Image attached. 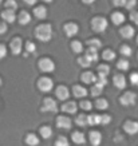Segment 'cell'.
I'll return each mask as SVG.
<instances>
[{
	"instance_id": "cell-51",
	"label": "cell",
	"mask_w": 138,
	"mask_h": 146,
	"mask_svg": "<svg viewBox=\"0 0 138 146\" xmlns=\"http://www.w3.org/2000/svg\"><path fill=\"white\" fill-rule=\"evenodd\" d=\"M43 1H44V3H52L54 0H43Z\"/></svg>"
},
{
	"instance_id": "cell-12",
	"label": "cell",
	"mask_w": 138,
	"mask_h": 146,
	"mask_svg": "<svg viewBox=\"0 0 138 146\" xmlns=\"http://www.w3.org/2000/svg\"><path fill=\"white\" fill-rule=\"evenodd\" d=\"M1 18L4 19V22H7V23H13L15 19H16V15H15V11H13V9L7 8L4 12L1 13Z\"/></svg>"
},
{
	"instance_id": "cell-35",
	"label": "cell",
	"mask_w": 138,
	"mask_h": 146,
	"mask_svg": "<svg viewBox=\"0 0 138 146\" xmlns=\"http://www.w3.org/2000/svg\"><path fill=\"white\" fill-rule=\"evenodd\" d=\"M55 146H70V143H68V139L66 137H59L55 142Z\"/></svg>"
},
{
	"instance_id": "cell-15",
	"label": "cell",
	"mask_w": 138,
	"mask_h": 146,
	"mask_svg": "<svg viewBox=\"0 0 138 146\" xmlns=\"http://www.w3.org/2000/svg\"><path fill=\"white\" fill-rule=\"evenodd\" d=\"M87 59H89L91 63H95L98 62V50H94V48H89L86 51V55H85Z\"/></svg>"
},
{
	"instance_id": "cell-49",
	"label": "cell",
	"mask_w": 138,
	"mask_h": 146,
	"mask_svg": "<svg viewBox=\"0 0 138 146\" xmlns=\"http://www.w3.org/2000/svg\"><path fill=\"white\" fill-rule=\"evenodd\" d=\"M26 1V4H28V5H34L36 3V0H24Z\"/></svg>"
},
{
	"instance_id": "cell-54",
	"label": "cell",
	"mask_w": 138,
	"mask_h": 146,
	"mask_svg": "<svg viewBox=\"0 0 138 146\" xmlns=\"http://www.w3.org/2000/svg\"><path fill=\"white\" fill-rule=\"evenodd\" d=\"M137 42H138V38H137Z\"/></svg>"
},
{
	"instance_id": "cell-1",
	"label": "cell",
	"mask_w": 138,
	"mask_h": 146,
	"mask_svg": "<svg viewBox=\"0 0 138 146\" xmlns=\"http://www.w3.org/2000/svg\"><path fill=\"white\" fill-rule=\"evenodd\" d=\"M35 35L42 42H48L52 38V28H51L50 24H42V26H39L36 28Z\"/></svg>"
},
{
	"instance_id": "cell-23",
	"label": "cell",
	"mask_w": 138,
	"mask_h": 146,
	"mask_svg": "<svg viewBox=\"0 0 138 146\" xmlns=\"http://www.w3.org/2000/svg\"><path fill=\"white\" fill-rule=\"evenodd\" d=\"M87 122H89V125L98 126V125H101V115H97V114L89 115V117H87Z\"/></svg>"
},
{
	"instance_id": "cell-31",
	"label": "cell",
	"mask_w": 138,
	"mask_h": 146,
	"mask_svg": "<svg viewBox=\"0 0 138 146\" xmlns=\"http://www.w3.org/2000/svg\"><path fill=\"white\" fill-rule=\"evenodd\" d=\"M102 56H103L105 60H113V59L115 58V52L111 51V50H106V51H103Z\"/></svg>"
},
{
	"instance_id": "cell-47",
	"label": "cell",
	"mask_w": 138,
	"mask_h": 146,
	"mask_svg": "<svg viewBox=\"0 0 138 146\" xmlns=\"http://www.w3.org/2000/svg\"><path fill=\"white\" fill-rule=\"evenodd\" d=\"M113 3L117 7H123L125 5V0H113Z\"/></svg>"
},
{
	"instance_id": "cell-44",
	"label": "cell",
	"mask_w": 138,
	"mask_h": 146,
	"mask_svg": "<svg viewBox=\"0 0 138 146\" xmlns=\"http://www.w3.org/2000/svg\"><path fill=\"white\" fill-rule=\"evenodd\" d=\"M111 121L110 115H101V125H109Z\"/></svg>"
},
{
	"instance_id": "cell-27",
	"label": "cell",
	"mask_w": 138,
	"mask_h": 146,
	"mask_svg": "<svg viewBox=\"0 0 138 146\" xmlns=\"http://www.w3.org/2000/svg\"><path fill=\"white\" fill-rule=\"evenodd\" d=\"M40 135L43 138H51L52 137V130H51V127H48V126H44V127L40 129Z\"/></svg>"
},
{
	"instance_id": "cell-2",
	"label": "cell",
	"mask_w": 138,
	"mask_h": 146,
	"mask_svg": "<svg viewBox=\"0 0 138 146\" xmlns=\"http://www.w3.org/2000/svg\"><path fill=\"white\" fill-rule=\"evenodd\" d=\"M91 26L95 32H105L107 30V20L105 18H95L93 19Z\"/></svg>"
},
{
	"instance_id": "cell-53",
	"label": "cell",
	"mask_w": 138,
	"mask_h": 146,
	"mask_svg": "<svg viewBox=\"0 0 138 146\" xmlns=\"http://www.w3.org/2000/svg\"><path fill=\"white\" fill-rule=\"evenodd\" d=\"M1 1H3V0H0V4H1Z\"/></svg>"
},
{
	"instance_id": "cell-6",
	"label": "cell",
	"mask_w": 138,
	"mask_h": 146,
	"mask_svg": "<svg viewBox=\"0 0 138 146\" xmlns=\"http://www.w3.org/2000/svg\"><path fill=\"white\" fill-rule=\"evenodd\" d=\"M135 101H137V95L134 93H126L125 95L121 97V103L123 106H133L135 105Z\"/></svg>"
},
{
	"instance_id": "cell-28",
	"label": "cell",
	"mask_w": 138,
	"mask_h": 146,
	"mask_svg": "<svg viewBox=\"0 0 138 146\" xmlns=\"http://www.w3.org/2000/svg\"><path fill=\"white\" fill-rule=\"evenodd\" d=\"M129 67H130V63L127 60H125V59H122V60H119L117 63V68H119L121 71H127Z\"/></svg>"
},
{
	"instance_id": "cell-38",
	"label": "cell",
	"mask_w": 138,
	"mask_h": 146,
	"mask_svg": "<svg viewBox=\"0 0 138 146\" xmlns=\"http://www.w3.org/2000/svg\"><path fill=\"white\" fill-rule=\"evenodd\" d=\"M5 7L8 9H13V11H15V9L18 8V4H16L15 0H7V1H5Z\"/></svg>"
},
{
	"instance_id": "cell-39",
	"label": "cell",
	"mask_w": 138,
	"mask_h": 146,
	"mask_svg": "<svg viewBox=\"0 0 138 146\" xmlns=\"http://www.w3.org/2000/svg\"><path fill=\"white\" fill-rule=\"evenodd\" d=\"M26 50H27V52H28V54H34V52H35V50H36V46L32 42H27Z\"/></svg>"
},
{
	"instance_id": "cell-3",
	"label": "cell",
	"mask_w": 138,
	"mask_h": 146,
	"mask_svg": "<svg viewBox=\"0 0 138 146\" xmlns=\"http://www.w3.org/2000/svg\"><path fill=\"white\" fill-rule=\"evenodd\" d=\"M42 111H44V113H56L58 111L56 102L51 99V98H46L44 102H43V106H42Z\"/></svg>"
},
{
	"instance_id": "cell-29",
	"label": "cell",
	"mask_w": 138,
	"mask_h": 146,
	"mask_svg": "<svg viewBox=\"0 0 138 146\" xmlns=\"http://www.w3.org/2000/svg\"><path fill=\"white\" fill-rule=\"evenodd\" d=\"M87 44H89L90 48H94V50H99L101 47H102V43H101V40H98V39L89 40V42H87Z\"/></svg>"
},
{
	"instance_id": "cell-43",
	"label": "cell",
	"mask_w": 138,
	"mask_h": 146,
	"mask_svg": "<svg viewBox=\"0 0 138 146\" xmlns=\"http://www.w3.org/2000/svg\"><path fill=\"white\" fill-rule=\"evenodd\" d=\"M130 82L133 86H138V72H133L130 75Z\"/></svg>"
},
{
	"instance_id": "cell-25",
	"label": "cell",
	"mask_w": 138,
	"mask_h": 146,
	"mask_svg": "<svg viewBox=\"0 0 138 146\" xmlns=\"http://www.w3.org/2000/svg\"><path fill=\"white\" fill-rule=\"evenodd\" d=\"M76 125L78 126H82V127H86L87 125H89V122H87V115L85 114H82V115H78L76 117Z\"/></svg>"
},
{
	"instance_id": "cell-7",
	"label": "cell",
	"mask_w": 138,
	"mask_h": 146,
	"mask_svg": "<svg viewBox=\"0 0 138 146\" xmlns=\"http://www.w3.org/2000/svg\"><path fill=\"white\" fill-rule=\"evenodd\" d=\"M125 131L130 135H134V134L138 133V122H134V121H127L123 126Z\"/></svg>"
},
{
	"instance_id": "cell-14",
	"label": "cell",
	"mask_w": 138,
	"mask_h": 146,
	"mask_svg": "<svg viewBox=\"0 0 138 146\" xmlns=\"http://www.w3.org/2000/svg\"><path fill=\"white\" fill-rule=\"evenodd\" d=\"M76 109H78V106H76V103H74V102H67L62 107V110L64 113H67V114H75Z\"/></svg>"
},
{
	"instance_id": "cell-30",
	"label": "cell",
	"mask_w": 138,
	"mask_h": 146,
	"mask_svg": "<svg viewBox=\"0 0 138 146\" xmlns=\"http://www.w3.org/2000/svg\"><path fill=\"white\" fill-rule=\"evenodd\" d=\"M102 91H103L102 86H99V84L95 83L93 86V89H91V95H93V97H99V95L102 94Z\"/></svg>"
},
{
	"instance_id": "cell-10",
	"label": "cell",
	"mask_w": 138,
	"mask_h": 146,
	"mask_svg": "<svg viewBox=\"0 0 138 146\" xmlns=\"http://www.w3.org/2000/svg\"><path fill=\"white\" fill-rule=\"evenodd\" d=\"M55 94H56L58 99H60V101H66L67 98L70 97V91H68L66 86H59L56 91H55Z\"/></svg>"
},
{
	"instance_id": "cell-13",
	"label": "cell",
	"mask_w": 138,
	"mask_h": 146,
	"mask_svg": "<svg viewBox=\"0 0 138 146\" xmlns=\"http://www.w3.org/2000/svg\"><path fill=\"white\" fill-rule=\"evenodd\" d=\"M101 141H102V135H101L99 131H91L90 133V142H91L93 146H99Z\"/></svg>"
},
{
	"instance_id": "cell-50",
	"label": "cell",
	"mask_w": 138,
	"mask_h": 146,
	"mask_svg": "<svg viewBox=\"0 0 138 146\" xmlns=\"http://www.w3.org/2000/svg\"><path fill=\"white\" fill-rule=\"evenodd\" d=\"M94 1H95V0H83V3H85V4H93Z\"/></svg>"
},
{
	"instance_id": "cell-21",
	"label": "cell",
	"mask_w": 138,
	"mask_h": 146,
	"mask_svg": "<svg viewBox=\"0 0 138 146\" xmlns=\"http://www.w3.org/2000/svg\"><path fill=\"white\" fill-rule=\"evenodd\" d=\"M111 20H113V23H114V24H117V26H119V24H122V23L125 22V15H122L121 12H115V13H113Z\"/></svg>"
},
{
	"instance_id": "cell-16",
	"label": "cell",
	"mask_w": 138,
	"mask_h": 146,
	"mask_svg": "<svg viewBox=\"0 0 138 146\" xmlns=\"http://www.w3.org/2000/svg\"><path fill=\"white\" fill-rule=\"evenodd\" d=\"M121 35L123 36L125 39H131L134 36V28L130 26H126L125 28H122L121 30Z\"/></svg>"
},
{
	"instance_id": "cell-19",
	"label": "cell",
	"mask_w": 138,
	"mask_h": 146,
	"mask_svg": "<svg viewBox=\"0 0 138 146\" xmlns=\"http://www.w3.org/2000/svg\"><path fill=\"white\" fill-rule=\"evenodd\" d=\"M72 141L78 143V145H83L86 142V137L83 133H79V131H75V133L72 134Z\"/></svg>"
},
{
	"instance_id": "cell-41",
	"label": "cell",
	"mask_w": 138,
	"mask_h": 146,
	"mask_svg": "<svg viewBox=\"0 0 138 146\" xmlns=\"http://www.w3.org/2000/svg\"><path fill=\"white\" fill-rule=\"evenodd\" d=\"M135 4H137V0H125V5L123 7H126L127 9H133L135 7Z\"/></svg>"
},
{
	"instance_id": "cell-36",
	"label": "cell",
	"mask_w": 138,
	"mask_h": 146,
	"mask_svg": "<svg viewBox=\"0 0 138 146\" xmlns=\"http://www.w3.org/2000/svg\"><path fill=\"white\" fill-rule=\"evenodd\" d=\"M78 62H79L80 66H82V67H85V68H89V67L91 66V62H90V60H89V59H87L86 56L79 58V60H78Z\"/></svg>"
},
{
	"instance_id": "cell-5",
	"label": "cell",
	"mask_w": 138,
	"mask_h": 146,
	"mask_svg": "<svg viewBox=\"0 0 138 146\" xmlns=\"http://www.w3.org/2000/svg\"><path fill=\"white\" fill-rule=\"evenodd\" d=\"M39 68L43 72H52L55 70V63L51 59H42L39 62Z\"/></svg>"
},
{
	"instance_id": "cell-37",
	"label": "cell",
	"mask_w": 138,
	"mask_h": 146,
	"mask_svg": "<svg viewBox=\"0 0 138 146\" xmlns=\"http://www.w3.org/2000/svg\"><path fill=\"white\" fill-rule=\"evenodd\" d=\"M121 54H122L123 56H130V55L133 54V50L130 48L129 46H122V47H121Z\"/></svg>"
},
{
	"instance_id": "cell-24",
	"label": "cell",
	"mask_w": 138,
	"mask_h": 146,
	"mask_svg": "<svg viewBox=\"0 0 138 146\" xmlns=\"http://www.w3.org/2000/svg\"><path fill=\"white\" fill-rule=\"evenodd\" d=\"M95 75H94L93 72H85V74H82V80L85 82V83H94L95 82Z\"/></svg>"
},
{
	"instance_id": "cell-40",
	"label": "cell",
	"mask_w": 138,
	"mask_h": 146,
	"mask_svg": "<svg viewBox=\"0 0 138 146\" xmlns=\"http://www.w3.org/2000/svg\"><path fill=\"white\" fill-rule=\"evenodd\" d=\"M80 107H82V110L89 111V110H91L93 105H91L89 101H82V102H80Z\"/></svg>"
},
{
	"instance_id": "cell-52",
	"label": "cell",
	"mask_w": 138,
	"mask_h": 146,
	"mask_svg": "<svg viewBox=\"0 0 138 146\" xmlns=\"http://www.w3.org/2000/svg\"><path fill=\"white\" fill-rule=\"evenodd\" d=\"M0 86H1V79H0Z\"/></svg>"
},
{
	"instance_id": "cell-17",
	"label": "cell",
	"mask_w": 138,
	"mask_h": 146,
	"mask_svg": "<svg viewBox=\"0 0 138 146\" xmlns=\"http://www.w3.org/2000/svg\"><path fill=\"white\" fill-rule=\"evenodd\" d=\"M114 84L118 89H125L126 87V79L123 75H115L114 76Z\"/></svg>"
},
{
	"instance_id": "cell-34",
	"label": "cell",
	"mask_w": 138,
	"mask_h": 146,
	"mask_svg": "<svg viewBox=\"0 0 138 146\" xmlns=\"http://www.w3.org/2000/svg\"><path fill=\"white\" fill-rule=\"evenodd\" d=\"M107 107H109V102L106 99H98L97 101V109L99 110H106Z\"/></svg>"
},
{
	"instance_id": "cell-11",
	"label": "cell",
	"mask_w": 138,
	"mask_h": 146,
	"mask_svg": "<svg viewBox=\"0 0 138 146\" xmlns=\"http://www.w3.org/2000/svg\"><path fill=\"white\" fill-rule=\"evenodd\" d=\"M79 31V28L76 26L75 23H67L66 26H64V32H66L67 36H75Z\"/></svg>"
},
{
	"instance_id": "cell-33",
	"label": "cell",
	"mask_w": 138,
	"mask_h": 146,
	"mask_svg": "<svg viewBox=\"0 0 138 146\" xmlns=\"http://www.w3.org/2000/svg\"><path fill=\"white\" fill-rule=\"evenodd\" d=\"M71 48L74 52L76 54H79L83 51V46H82V43L80 42H72V44H71Z\"/></svg>"
},
{
	"instance_id": "cell-9",
	"label": "cell",
	"mask_w": 138,
	"mask_h": 146,
	"mask_svg": "<svg viewBox=\"0 0 138 146\" xmlns=\"http://www.w3.org/2000/svg\"><path fill=\"white\" fill-rule=\"evenodd\" d=\"M22 48H23V43H22V39H16L12 40V43H11V51H12L13 55H19V54H22Z\"/></svg>"
},
{
	"instance_id": "cell-22",
	"label": "cell",
	"mask_w": 138,
	"mask_h": 146,
	"mask_svg": "<svg viewBox=\"0 0 138 146\" xmlns=\"http://www.w3.org/2000/svg\"><path fill=\"white\" fill-rule=\"evenodd\" d=\"M26 143L28 146H36L39 145V138L36 137L35 134H28L26 138Z\"/></svg>"
},
{
	"instance_id": "cell-8",
	"label": "cell",
	"mask_w": 138,
	"mask_h": 146,
	"mask_svg": "<svg viewBox=\"0 0 138 146\" xmlns=\"http://www.w3.org/2000/svg\"><path fill=\"white\" fill-rule=\"evenodd\" d=\"M71 119L67 118V117H59L58 121H56V126L59 129H63V130H68L71 129Z\"/></svg>"
},
{
	"instance_id": "cell-48",
	"label": "cell",
	"mask_w": 138,
	"mask_h": 146,
	"mask_svg": "<svg viewBox=\"0 0 138 146\" xmlns=\"http://www.w3.org/2000/svg\"><path fill=\"white\" fill-rule=\"evenodd\" d=\"M130 19H131V20H133V22L138 26V12H133V13H131V16H130Z\"/></svg>"
},
{
	"instance_id": "cell-20",
	"label": "cell",
	"mask_w": 138,
	"mask_h": 146,
	"mask_svg": "<svg viewBox=\"0 0 138 146\" xmlns=\"http://www.w3.org/2000/svg\"><path fill=\"white\" fill-rule=\"evenodd\" d=\"M34 13H35V16L38 19H46L47 18V9H46V7H38V8H35V11H34Z\"/></svg>"
},
{
	"instance_id": "cell-18",
	"label": "cell",
	"mask_w": 138,
	"mask_h": 146,
	"mask_svg": "<svg viewBox=\"0 0 138 146\" xmlns=\"http://www.w3.org/2000/svg\"><path fill=\"white\" fill-rule=\"evenodd\" d=\"M72 93H74V95L76 98H85L87 95V90L85 87H82V86H75L72 89Z\"/></svg>"
},
{
	"instance_id": "cell-45",
	"label": "cell",
	"mask_w": 138,
	"mask_h": 146,
	"mask_svg": "<svg viewBox=\"0 0 138 146\" xmlns=\"http://www.w3.org/2000/svg\"><path fill=\"white\" fill-rule=\"evenodd\" d=\"M5 55H7V48H5V46L0 44V59L5 58Z\"/></svg>"
},
{
	"instance_id": "cell-26",
	"label": "cell",
	"mask_w": 138,
	"mask_h": 146,
	"mask_svg": "<svg viewBox=\"0 0 138 146\" xmlns=\"http://www.w3.org/2000/svg\"><path fill=\"white\" fill-rule=\"evenodd\" d=\"M19 22H20V24H28L31 22V15L28 12H22L19 15Z\"/></svg>"
},
{
	"instance_id": "cell-42",
	"label": "cell",
	"mask_w": 138,
	"mask_h": 146,
	"mask_svg": "<svg viewBox=\"0 0 138 146\" xmlns=\"http://www.w3.org/2000/svg\"><path fill=\"white\" fill-rule=\"evenodd\" d=\"M94 83H97V84H99V86H106L107 84V79H106V76H101L99 75V78L98 79H95V82H94Z\"/></svg>"
},
{
	"instance_id": "cell-32",
	"label": "cell",
	"mask_w": 138,
	"mask_h": 146,
	"mask_svg": "<svg viewBox=\"0 0 138 146\" xmlns=\"http://www.w3.org/2000/svg\"><path fill=\"white\" fill-rule=\"evenodd\" d=\"M98 74L101 76H107L109 74H110V67L109 66H99L98 67Z\"/></svg>"
},
{
	"instance_id": "cell-4",
	"label": "cell",
	"mask_w": 138,
	"mask_h": 146,
	"mask_svg": "<svg viewBox=\"0 0 138 146\" xmlns=\"http://www.w3.org/2000/svg\"><path fill=\"white\" fill-rule=\"evenodd\" d=\"M38 87H39L40 91H43V93H48L51 90L54 89V82L52 79H50V78H42L39 80V83H38Z\"/></svg>"
},
{
	"instance_id": "cell-46",
	"label": "cell",
	"mask_w": 138,
	"mask_h": 146,
	"mask_svg": "<svg viewBox=\"0 0 138 146\" xmlns=\"http://www.w3.org/2000/svg\"><path fill=\"white\" fill-rule=\"evenodd\" d=\"M7 28H8V27H7L5 23L0 22V35H1V34H5V32H7Z\"/></svg>"
}]
</instances>
